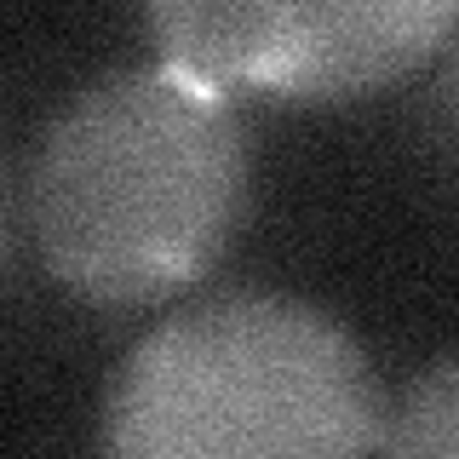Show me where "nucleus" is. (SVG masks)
Listing matches in <instances>:
<instances>
[{
  "label": "nucleus",
  "mask_w": 459,
  "mask_h": 459,
  "mask_svg": "<svg viewBox=\"0 0 459 459\" xmlns=\"http://www.w3.org/2000/svg\"><path fill=\"white\" fill-rule=\"evenodd\" d=\"M379 379L327 310L224 293L126 351L104 459H368Z\"/></svg>",
  "instance_id": "obj_2"
},
{
  "label": "nucleus",
  "mask_w": 459,
  "mask_h": 459,
  "mask_svg": "<svg viewBox=\"0 0 459 459\" xmlns=\"http://www.w3.org/2000/svg\"><path fill=\"white\" fill-rule=\"evenodd\" d=\"M459 368L454 356H437L430 373L402 396L391 425V459H454L459 454Z\"/></svg>",
  "instance_id": "obj_4"
},
{
  "label": "nucleus",
  "mask_w": 459,
  "mask_h": 459,
  "mask_svg": "<svg viewBox=\"0 0 459 459\" xmlns=\"http://www.w3.org/2000/svg\"><path fill=\"white\" fill-rule=\"evenodd\" d=\"M247 207V133L230 98L167 64L81 86L29 172L40 258L92 305H155L201 281Z\"/></svg>",
  "instance_id": "obj_1"
},
{
  "label": "nucleus",
  "mask_w": 459,
  "mask_h": 459,
  "mask_svg": "<svg viewBox=\"0 0 459 459\" xmlns=\"http://www.w3.org/2000/svg\"><path fill=\"white\" fill-rule=\"evenodd\" d=\"M150 29L161 64L219 98H351L442 47L454 0H167Z\"/></svg>",
  "instance_id": "obj_3"
}]
</instances>
